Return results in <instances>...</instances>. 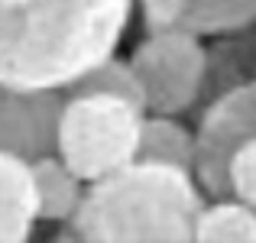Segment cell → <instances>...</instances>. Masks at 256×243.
I'll use <instances>...</instances> for the list:
<instances>
[{"mask_svg":"<svg viewBox=\"0 0 256 243\" xmlns=\"http://www.w3.org/2000/svg\"><path fill=\"white\" fill-rule=\"evenodd\" d=\"M136 0H0V81L65 91L117 52Z\"/></svg>","mask_w":256,"mask_h":243,"instance_id":"cell-1","label":"cell"},{"mask_svg":"<svg viewBox=\"0 0 256 243\" xmlns=\"http://www.w3.org/2000/svg\"><path fill=\"white\" fill-rule=\"evenodd\" d=\"M204 201L194 172L133 159L88 185L68 230L82 240H194Z\"/></svg>","mask_w":256,"mask_h":243,"instance_id":"cell-2","label":"cell"},{"mask_svg":"<svg viewBox=\"0 0 256 243\" xmlns=\"http://www.w3.org/2000/svg\"><path fill=\"white\" fill-rule=\"evenodd\" d=\"M146 107L110 91H65L56 126V152L91 182L140 159Z\"/></svg>","mask_w":256,"mask_h":243,"instance_id":"cell-3","label":"cell"},{"mask_svg":"<svg viewBox=\"0 0 256 243\" xmlns=\"http://www.w3.org/2000/svg\"><path fill=\"white\" fill-rule=\"evenodd\" d=\"M130 65L140 78L143 104L152 114H185L201 104L208 75V46L198 32L162 26L146 30L130 52Z\"/></svg>","mask_w":256,"mask_h":243,"instance_id":"cell-4","label":"cell"},{"mask_svg":"<svg viewBox=\"0 0 256 243\" xmlns=\"http://www.w3.org/2000/svg\"><path fill=\"white\" fill-rule=\"evenodd\" d=\"M256 140V78L201 104L194 126V178L208 198L230 194V162Z\"/></svg>","mask_w":256,"mask_h":243,"instance_id":"cell-5","label":"cell"},{"mask_svg":"<svg viewBox=\"0 0 256 243\" xmlns=\"http://www.w3.org/2000/svg\"><path fill=\"white\" fill-rule=\"evenodd\" d=\"M65 91H30L0 81V150L36 159L56 152Z\"/></svg>","mask_w":256,"mask_h":243,"instance_id":"cell-6","label":"cell"},{"mask_svg":"<svg viewBox=\"0 0 256 243\" xmlns=\"http://www.w3.org/2000/svg\"><path fill=\"white\" fill-rule=\"evenodd\" d=\"M146 30H188L204 36H220L234 30H250L256 23V0H136Z\"/></svg>","mask_w":256,"mask_h":243,"instance_id":"cell-7","label":"cell"},{"mask_svg":"<svg viewBox=\"0 0 256 243\" xmlns=\"http://www.w3.org/2000/svg\"><path fill=\"white\" fill-rule=\"evenodd\" d=\"M39 224L32 159L0 150V243H20Z\"/></svg>","mask_w":256,"mask_h":243,"instance_id":"cell-8","label":"cell"},{"mask_svg":"<svg viewBox=\"0 0 256 243\" xmlns=\"http://www.w3.org/2000/svg\"><path fill=\"white\" fill-rule=\"evenodd\" d=\"M32 182H36L39 220L72 224L75 214L82 211V201L88 194V182L58 152H46V156L32 159Z\"/></svg>","mask_w":256,"mask_h":243,"instance_id":"cell-9","label":"cell"},{"mask_svg":"<svg viewBox=\"0 0 256 243\" xmlns=\"http://www.w3.org/2000/svg\"><path fill=\"white\" fill-rule=\"evenodd\" d=\"M140 159L166 162L194 172V130H188L175 114L146 110L140 133Z\"/></svg>","mask_w":256,"mask_h":243,"instance_id":"cell-10","label":"cell"},{"mask_svg":"<svg viewBox=\"0 0 256 243\" xmlns=\"http://www.w3.org/2000/svg\"><path fill=\"white\" fill-rule=\"evenodd\" d=\"M194 240H237L256 243V208L237 194L208 198L194 220Z\"/></svg>","mask_w":256,"mask_h":243,"instance_id":"cell-11","label":"cell"},{"mask_svg":"<svg viewBox=\"0 0 256 243\" xmlns=\"http://www.w3.org/2000/svg\"><path fill=\"white\" fill-rule=\"evenodd\" d=\"M65 91H110V94H124V98H133V100L143 104V91H140L136 72H133L130 58H120L117 52L110 58H104L100 65H94L88 75H82L75 84L65 88Z\"/></svg>","mask_w":256,"mask_h":243,"instance_id":"cell-12","label":"cell"},{"mask_svg":"<svg viewBox=\"0 0 256 243\" xmlns=\"http://www.w3.org/2000/svg\"><path fill=\"white\" fill-rule=\"evenodd\" d=\"M230 194L256 208V140L240 146L230 162Z\"/></svg>","mask_w":256,"mask_h":243,"instance_id":"cell-13","label":"cell"}]
</instances>
